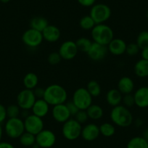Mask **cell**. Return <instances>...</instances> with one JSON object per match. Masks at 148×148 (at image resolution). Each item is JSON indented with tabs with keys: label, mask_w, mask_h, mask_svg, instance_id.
<instances>
[{
	"label": "cell",
	"mask_w": 148,
	"mask_h": 148,
	"mask_svg": "<svg viewBox=\"0 0 148 148\" xmlns=\"http://www.w3.org/2000/svg\"><path fill=\"white\" fill-rule=\"evenodd\" d=\"M110 118L115 126L121 128L129 127L134 122L133 115L130 110L121 104L112 108Z\"/></svg>",
	"instance_id": "1"
},
{
	"label": "cell",
	"mask_w": 148,
	"mask_h": 148,
	"mask_svg": "<svg viewBox=\"0 0 148 148\" xmlns=\"http://www.w3.org/2000/svg\"><path fill=\"white\" fill-rule=\"evenodd\" d=\"M44 99L50 106L63 104L68 100V92L61 85L51 84L45 88Z\"/></svg>",
	"instance_id": "2"
},
{
	"label": "cell",
	"mask_w": 148,
	"mask_h": 148,
	"mask_svg": "<svg viewBox=\"0 0 148 148\" xmlns=\"http://www.w3.org/2000/svg\"><path fill=\"white\" fill-rule=\"evenodd\" d=\"M91 36L94 42L108 46L114 39V32L112 28L107 24H96L91 30Z\"/></svg>",
	"instance_id": "3"
},
{
	"label": "cell",
	"mask_w": 148,
	"mask_h": 148,
	"mask_svg": "<svg viewBox=\"0 0 148 148\" xmlns=\"http://www.w3.org/2000/svg\"><path fill=\"white\" fill-rule=\"evenodd\" d=\"M4 132L10 139H19L25 132L23 120L20 117L8 119L5 121Z\"/></svg>",
	"instance_id": "4"
},
{
	"label": "cell",
	"mask_w": 148,
	"mask_h": 148,
	"mask_svg": "<svg viewBox=\"0 0 148 148\" xmlns=\"http://www.w3.org/2000/svg\"><path fill=\"white\" fill-rule=\"evenodd\" d=\"M82 126L75 119H71L62 123V134L65 139L73 141L79 139L82 134Z\"/></svg>",
	"instance_id": "5"
},
{
	"label": "cell",
	"mask_w": 148,
	"mask_h": 148,
	"mask_svg": "<svg viewBox=\"0 0 148 148\" xmlns=\"http://www.w3.org/2000/svg\"><path fill=\"white\" fill-rule=\"evenodd\" d=\"M111 9L108 5L102 3L95 4L91 8L89 15L95 21L96 24L105 23L110 18Z\"/></svg>",
	"instance_id": "6"
},
{
	"label": "cell",
	"mask_w": 148,
	"mask_h": 148,
	"mask_svg": "<svg viewBox=\"0 0 148 148\" xmlns=\"http://www.w3.org/2000/svg\"><path fill=\"white\" fill-rule=\"evenodd\" d=\"M71 100L76 104L79 110H86L92 104L93 97L86 87H80L73 92Z\"/></svg>",
	"instance_id": "7"
},
{
	"label": "cell",
	"mask_w": 148,
	"mask_h": 148,
	"mask_svg": "<svg viewBox=\"0 0 148 148\" xmlns=\"http://www.w3.org/2000/svg\"><path fill=\"white\" fill-rule=\"evenodd\" d=\"M22 41L24 45L29 48H36L42 45L44 41L42 32L29 28L24 31L22 35Z\"/></svg>",
	"instance_id": "8"
},
{
	"label": "cell",
	"mask_w": 148,
	"mask_h": 148,
	"mask_svg": "<svg viewBox=\"0 0 148 148\" xmlns=\"http://www.w3.org/2000/svg\"><path fill=\"white\" fill-rule=\"evenodd\" d=\"M36 100V97L34 95L33 90L24 89L18 94L16 97L17 105L21 110H31L33 105Z\"/></svg>",
	"instance_id": "9"
},
{
	"label": "cell",
	"mask_w": 148,
	"mask_h": 148,
	"mask_svg": "<svg viewBox=\"0 0 148 148\" xmlns=\"http://www.w3.org/2000/svg\"><path fill=\"white\" fill-rule=\"evenodd\" d=\"M56 141V135L49 129H44L36 135V144L39 148H51L55 145Z\"/></svg>",
	"instance_id": "10"
},
{
	"label": "cell",
	"mask_w": 148,
	"mask_h": 148,
	"mask_svg": "<svg viewBox=\"0 0 148 148\" xmlns=\"http://www.w3.org/2000/svg\"><path fill=\"white\" fill-rule=\"evenodd\" d=\"M23 121L25 132H29L35 136L44 129L45 123L43 119L33 113H31L28 117L23 119Z\"/></svg>",
	"instance_id": "11"
},
{
	"label": "cell",
	"mask_w": 148,
	"mask_h": 148,
	"mask_svg": "<svg viewBox=\"0 0 148 148\" xmlns=\"http://www.w3.org/2000/svg\"><path fill=\"white\" fill-rule=\"evenodd\" d=\"M58 52L60 55L62 60H71L74 59L79 52L76 42L72 40H68L62 42L59 47Z\"/></svg>",
	"instance_id": "12"
},
{
	"label": "cell",
	"mask_w": 148,
	"mask_h": 148,
	"mask_svg": "<svg viewBox=\"0 0 148 148\" xmlns=\"http://www.w3.org/2000/svg\"><path fill=\"white\" fill-rule=\"evenodd\" d=\"M108 47L93 42L86 55H88L90 60L95 62H98V61H101L105 59V57L108 55Z\"/></svg>",
	"instance_id": "13"
},
{
	"label": "cell",
	"mask_w": 148,
	"mask_h": 148,
	"mask_svg": "<svg viewBox=\"0 0 148 148\" xmlns=\"http://www.w3.org/2000/svg\"><path fill=\"white\" fill-rule=\"evenodd\" d=\"M52 116L55 121L60 123H64L71 118L65 103L52 106Z\"/></svg>",
	"instance_id": "14"
},
{
	"label": "cell",
	"mask_w": 148,
	"mask_h": 148,
	"mask_svg": "<svg viewBox=\"0 0 148 148\" xmlns=\"http://www.w3.org/2000/svg\"><path fill=\"white\" fill-rule=\"evenodd\" d=\"M100 135L99 127L95 123H89L82 126L81 136L86 142H93Z\"/></svg>",
	"instance_id": "15"
},
{
	"label": "cell",
	"mask_w": 148,
	"mask_h": 148,
	"mask_svg": "<svg viewBox=\"0 0 148 148\" xmlns=\"http://www.w3.org/2000/svg\"><path fill=\"white\" fill-rule=\"evenodd\" d=\"M127 44L123 39L114 38L108 45V52L115 56H121L126 53Z\"/></svg>",
	"instance_id": "16"
},
{
	"label": "cell",
	"mask_w": 148,
	"mask_h": 148,
	"mask_svg": "<svg viewBox=\"0 0 148 148\" xmlns=\"http://www.w3.org/2000/svg\"><path fill=\"white\" fill-rule=\"evenodd\" d=\"M135 105L139 108H148V86H141L134 93Z\"/></svg>",
	"instance_id": "17"
},
{
	"label": "cell",
	"mask_w": 148,
	"mask_h": 148,
	"mask_svg": "<svg viewBox=\"0 0 148 148\" xmlns=\"http://www.w3.org/2000/svg\"><path fill=\"white\" fill-rule=\"evenodd\" d=\"M49 107L50 105L47 103L44 98L42 99H36L35 103L33 105L31 111L35 116L43 119L44 117L47 116L49 112Z\"/></svg>",
	"instance_id": "18"
},
{
	"label": "cell",
	"mask_w": 148,
	"mask_h": 148,
	"mask_svg": "<svg viewBox=\"0 0 148 148\" xmlns=\"http://www.w3.org/2000/svg\"><path fill=\"white\" fill-rule=\"evenodd\" d=\"M44 40L49 43H55L59 41L61 36L60 30L55 25H48L42 31Z\"/></svg>",
	"instance_id": "19"
},
{
	"label": "cell",
	"mask_w": 148,
	"mask_h": 148,
	"mask_svg": "<svg viewBox=\"0 0 148 148\" xmlns=\"http://www.w3.org/2000/svg\"><path fill=\"white\" fill-rule=\"evenodd\" d=\"M117 86V89L123 95H127V94H132L134 89L135 85L132 78L129 76H123L118 82Z\"/></svg>",
	"instance_id": "20"
},
{
	"label": "cell",
	"mask_w": 148,
	"mask_h": 148,
	"mask_svg": "<svg viewBox=\"0 0 148 148\" xmlns=\"http://www.w3.org/2000/svg\"><path fill=\"white\" fill-rule=\"evenodd\" d=\"M123 99V95L118 89H111L108 91L105 96L107 103L113 107L121 105Z\"/></svg>",
	"instance_id": "21"
},
{
	"label": "cell",
	"mask_w": 148,
	"mask_h": 148,
	"mask_svg": "<svg viewBox=\"0 0 148 148\" xmlns=\"http://www.w3.org/2000/svg\"><path fill=\"white\" fill-rule=\"evenodd\" d=\"M134 71L136 76L139 78L148 77V60L140 59L135 63Z\"/></svg>",
	"instance_id": "22"
},
{
	"label": "cell",
	"mask_w": 148,
	"mask_h": 148,
	"mask_svg": "<svg viewBox=\"0 0 148 148\" xmlns=\"http://www.w3.org/2000/svg\"><path fill=\"white\" fill-rule=\"evenodd\" d=\"M39 77L35 73L30 72L25 75L23 79V84L25 89L34 90L39 84Z\"/></svg>",
	"instance_id": "23"
},
{
	"label": "cell",
	"mask_w": 148,
	"mask_h": 148,
	"mask_svg": "<svg viewBox=\"0 0 148 148\" xmlns=\"http://www.w3.org/2000/svg\"><path fill=\"white\" fill-rule=\"evenodd\" d=\"M89 119L93 121H97L104 116V110L102 107L97 104H92L86 110Z\"/></svg>",
	"instance_id": "24"
},
{
	"label": "cell",
	"mask_w": 148,
	"mask_h": 148,
	"mask_svg": "<svg viewBox=\"0 0 148 148\" xmlns=\"http://www.w3.org/2000/svg\"><path fill=\"white\" fill-rule=\"evenodd\" d=\"M48 25H49V22L47 19L42 16L34 17L30 21V28L41 31V32H42Z\"/></svg>",
	"instance_id": "25"
},
{
	"label": "cell",
	"mask_w": 148,
	"mask_h": 148,
	"mask_svg": "<svg viewBox=\"0 0 148 148\" xmlns=\"http://www.w3.org/2000/svg\"><path fill=\"white\" fill-rule=\"evenodd\" d=\"M126 148H148L147 140L143 136H134L128 142Z\"/></svg>",
	"instance_id": "26"
},
{
	"label": "cell",
	"mask_w": 148,
	"mask_h": 148,
	"mask_svg": "<svg viewBox=\"0 0 148 148\" xmlns=\"http://www.w3.org/2000/svg\"><path fill=\"white\" fill-rule=\"evenodd\" d=\"M99 127L100 134L105 137H111L116 133V126L113 123L105 122L102 123Z\"/></svg>",
	"instance_id": "27"
},
{
	"label": "cell",
	"mask_w": 148,
	"mask_h": 148,
	"mask_svg": "<svg viewBox=\"0 0 148 148\" xmlns=\"http://www.w3.org/2000/svg\"><path fill=\"white\" fill-rule=\"evenodd\" d=\"M92 43H93V41L91 40L87 37H80L76 41V46L79 49V52H84V53H87Z\"/></svg>",
	"instance_id": "28"
},
{
	"label": "cell",
	"mask_w": 148,
	"mask_h": 148,
	"mask_svg": "<svg viewBox=\"0 0 148 148\" xmlns=\"http://www.w3.org/2000/svg\"><path fill=\"white\" fill-rule=\"evenodd\" d=\"M86 89L89 92L92 97H97L100 95L102 89L101 86L96 80H91L88 82L86 85Z\"/></svg>",
	"instance_id": "29"
},
{
	"label": "cell",
	"mask_w": 148,
	"mask_h": 148,
	"mask_svg": "<svg viewBox=\"0 0 148 148\" xmlns=\"http://www.w3.org/2000/svg\"><path fill=\"white\" fill-rule=\"evenodd\" d=\"M19 142L24 147H33L36 144V136L25 132L20 136Z\"/></svg>",
	"instance_id": "30"
},
{
	"label": "cell",
	"mask_w": 148,
	"mask_h": 148,
	"mask_svg": "<svg viewBox=\"0 0 148 148\" xmlns=\"http://www.w3.org/2000/svg\"><path fill=\"white\" fill-rule=\"evenodd\" d=\"M95 25L96 23L95 21L89 15L82 17L79 21V25L82 29L85 31H91L95 26Z\"/></svg>",
	"instance_id": "31"
},
{
	"label": "cell",
	"mask_w": 148,
	"mask_h": 148,
	"mask_svg": "<svg viewBox=\"0 0 148 148\" xmlns=\"http://www.w3.org/2000/svg\"><path fill=\"white\" fill-rule=\"evenodd\" d=\"M136 45L139 46V49H142L148 47V31H142L138 34L136 40Z\"/></svg>",
	"instance_id": "32"
},
{
	"label": "cell",
	"mask_w": 148,
	"mask_h": 148,
	"mask_svg": "<svg viewBox=\"0 0 148 148\" xmlns=\"http://www.w3.org/2000/svg\"><path fill=\"white\" fill-rule=\"evenodd\" d=\"M21 109L18 105L12 104L9 105L7 108V114H8V119H12V118H18L21 116Z\"/></svg>",
	"instance_id": "33"
},
{
	"label": "cell",
	"mask_w": 148,
	"mask_h": 148,
	"mask_svg": "<svg viewBox=\"0 0 148 148\" xmlns=\"http://www.w3.org/2000/svg\"><path fill=\"white\" fill-rule=\"evenodd\" d=\"M140 50L141 49H139V46L136 45V42H134V43H129L127 44V46H126V53L129 56L133 57L137 55Z\"/></svg>",
	"instance_id": "34"
},
{
	"label": "cell",
	"mask_w": 148,
	"mask_h": 148,
	"mask_svg": "<svg viewBox=\"0 0 148 148\" xmlns=\"http://www.w3.org/2000/svg\"><path fill=\"white\" fill-rule=\"evenodd\" d=\"M62 58H61L60 55L58 52H52L48 55L47 61L50 65H56L59 64L62 60Z\"/></svg>",
	"instance_id": "35"
},
{
	"label": "cell",
	"mask_w": 148,
	"mask_h": 148,
	"mask_svg": "<svg viewBox=\"0 0 148 148\" xmlns=\"http://www.w3.org/2000/svg\"><path fill=\"white\" fill-rule=\"evenodd\" d=\"M74 119H76L79 123L81 124H83L87 122L89 120V116H88L86 110H79V112L76 114V116H74Z\"/></svg>",
	"instance_id": "36"
},
{
	"label": "cell",
	"mask_w": 148,
	"mask_h": 148,
	"mask_svg": "<svg viewBox=\"0 0 148 148\" xmlns=\"http://www.w3.org/2000/svg\"><path fill=\"white\" fill-rule=\"evenodd\" d=\"M122 103L126 108H129L135 105L134 97L132 94H127V95H123V99H122Z\"/></svg>",
	"instance_id": "37"
},
{
	"label": "cell",
	"mask_w": 148,
	"mask_h": 148,
	"mask_svg": "<svg viewBox=\"0 0 148 148\" xmlns=\"http://www.w3.org/2000/svg\"><path fill=\"white\" fill-rule=\"evenodd\" d=\"M65 105H66L67 108H68V110L70 112V114H71V117L72 116H76V113L79 112V109L77 106L76 105V104L74 103L72 100H70V101H67L65 102Z\"/></svg>",
	"instance_id": "38"
},
{
	"label": "cell",
	"mask_w": 148,
	"mask_h": 148,
	"mask_svg": "<svg viewBox=\"0 0 148 148\" xmlns=\"http://www.w3.org/2000/svg\"><path fill=\"white\" fill-rule=\"evenodd\" d=\"M8 114H7V108L5 105L0 104V123L2 124L6 121Z\"/></svg>",
	"instance_id": "39"
},
{
	"label": "cell",
	"mask_w": 148,
	"mask_h": 148,
	"mask_svg": "<svg viewBox=\"0 0 148 148\" xmlns=\"http://www.w3.org/2000/svg\"><path fill=\"white\" fill-rule=\"evenodd\" d=\"M33 92H34V95L36 97V99H42L45 96V89L43 87H41V86H36L33 90Z\"/></svg>",
	"instance_id": "40"
},
{
	"label": "cell",
	"mask_w": 148,
	"mask_h": 148,
	"mask_svg": "<svg viewBox=\"0 0 148 148\" xmlns=\"http://www.w3.org/2000/svg\"><path fill=\"white\" fill-rule=\"evenodd\" d=\"M78 3L85 8H92L95 4H96V0H77Z\"/></svg>",
	"instance_id": "41"
},
{
	"label": "cell",
	"mask_w": 148,
	"mask_h": 148,
	"mask_svg": "<svg viewBox=\"0 0 148 148\" xmlns=\"http://www.w3.org/2000/svg\"><path fill=\"white\" fill-rule=\"evenodd\" d=\"M0 148H15L13 145L8 142H0Z\"/></svg>",
	"instance_id": "42"
},
{
	"label": "cell",
	"mask_w": 148,
	"mask_h": 148,
	"mask_svg": "<svg viewBox=\"0 0 148 148\" xmlns=\"http://www.w3.org/2000/svg\"><path fill=\"white\" fill-rule=\"evenodd\" d=\"M141 57H142V59L148 60V47L141 50Z\"/></svg>",
	"instance_id": "43"
},
{
	"label": "cell",
	"mask_w": 148,
	"mask_h": 148,
	"mask_svg": "<svg viewBox=\"0 0 148 148\" xmlns=\"http://www.w3.org/2000/svg\"><path fill=\"white\" fill-rule=\"evenodd\" d=\"M30 114H31V113H30V110H21V116H22L23 119L28 117Z\"/></svg>",
	"instance_id": "44"
},
{
	"label": "cell",
	"mask_w": 148,
	"mask_h": 148,
	"mask_svg": "<svg viewBox=\"0 0 148 148\" xmlns=\"http://www.w3.org/2000/svg\"><path fill=\"white\" fill-rule=\"evenodd\" d=\"M134 123L137 127H140V126L143 124V121H142L141 119H137L136 121H135Z\"/></svg>",
	"instance_id": "45"
},
{
	"label": "cell",
	"mask_w": 148,
	"mask_h": 148,
	"mask_svg": "<svg viewBox=\"0 0 148 148\" xmlns=\"http://www.w3.org/2000/svg\"><path fill=\"white\" fill-rule=\"evenodd\" d=\"M3 133H4V128H3V126H2V124L0 123V142H2Z\"/></svg>",
	"instance_id": "46"
},
{
	"label": "cell",
	"mask_w": 148,
	"mask_h": 148,
	"mask_svg": "<svg viewBox=\"0 0 148 148\" xmlns=\"http://www.w3.org/2000/svg\"><path fill=\"white\" fill-rule=\"evenodd\" d=\"M143 136L144 138H145V139H147V140H148V128H147L146 129H145V131H144L143 132Z\"/></svg>",
	"instance_id": "47"
},
{
	"label": "cell",
	"mask_w": 148,
	"mask_h": 148,
	"mask_svg": "<svg viewBox=\"0 0 148 148\" xmlns=\"http://www.w3.org/2000/svg\"><path fill=\"white\" fill-rule=\"evenodd\" d=\"M10 1V0H0V2H2V3H4V4L8 3Z\"/></svg>",
	"instance_id": "48"
},
{
	"label": "cell",
	"mask_w": 148,
	"mask_h": 148,
	"mask_svg": "<svg viewBox=\"0 0 148 148\" xmlns=\"http://www.w3.org/2000/svg\"><path fill=\"white\" fill-rule=\"evenodd\" d=\"M146 17H147V19L148 20V10H147V14H146Z\"/></svg>",
	"instance_id": "49"
},
{
	"label": "cell",
	"mask_w": 148,
	"mask_h": 148,
	"mask_svg": "<svg viewBox=\"0 0 148 148\" xmlns=\"http://www.w3.org/2000/svg\"><path fill=\"white\" fill-rule=\"evenodd\" d=\"M147 146H148V140H147Z\"/></svg>",
	"instance_id": "50"
}]
</instances>
